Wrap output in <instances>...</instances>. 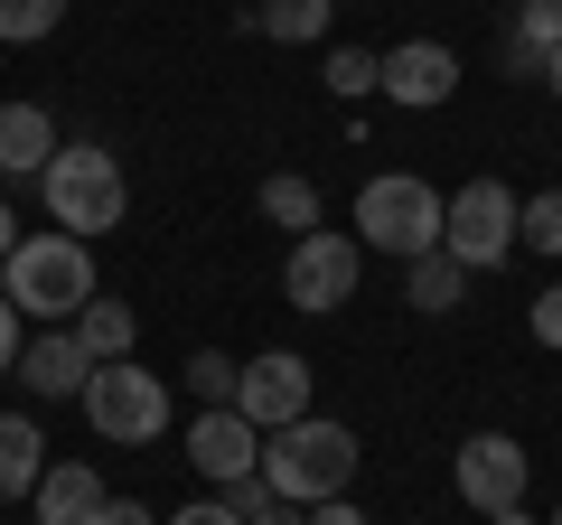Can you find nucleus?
Listing matches in <instances>:
<instances>
[{
  "label": "nucleus",
  "instance_id": "obj_1",
  "mask_svg": "<svg viewBox=\"0 0 562 525\" xmlns=\"http://www.w3.org/2000/svg\"><path fill=\"white\" fill-rule=\"evenodd\" d=\"M357 432L328 423V413H301V423H281L262 432V488H272L281 506H328L357 488Z\"/></svg>",
  "mask_w": 562,
  "mask_h": 525
},
{
  "label": "nucleus",
  "instance_id": "obj_2",
  "mask_svg": "<svg viewBox=\"0 0 562 525\" xmlns=\"http://www.w3.org/2000/svg\"><path fill=\"white\" fill-rule=\"evenodd\" d=\"M0 301L20 320H47V328H76V310L94 301V244L76 235H20V254L0 262Z\"/></svg>",
  "mask_w": 562,
  "mask_h": 525
},
{
  "label": "nucleus",
  "instance_id": "obj_3",
  "mask_svg": "<svg viewBox=\"0 0 562 525\" xmlns=\"http://www.w3.org/2000/svg\"><path fill=\"white\" fill-rule=\"evenodd\" d=\"M38 188H47V225L76 235V244L113 235L132 216V179H122V160L103 142H57V160L38 169Z\"/></svg>",
  "mask_w": 562,
  "mask_h": 525
},
{
  "label": "nucleus",
  "instance_id": "obj_4",
  "mask_svg": "<svg viewBox=\"0 0 562 525\" xmlns=\"http://www.w3.org/2000/svg\"><path fill=\"white\" fill-rule=\"evenodd\" d=\"M441 216H450V198L422 169H375L357 188V244L366 254H394V262L441 254Z\"/></svg>",
  "mask_w": 562,
  "mask_h": 525
},
{
  "label": "nucleus",
  "instance_id": "obj_5",
  "mask_svg": "<svg viewBox=\"0 0 562 525\" xmlns=\"http://www.w3.org/2000/svg\"><path fill=\"white\" fill-rule=\"evenodd\" d=\"M76 404H85V423H94V442L140 450V442L169 432V376H150L140 357H113V366H94V384H85Z\"/></svg>",
  "mask_w": 562,
  "mask_h": 525
},
{
  "label": "nucleus",
  "instance_id": "obj_6",
  "mask_svg": "<svg viewBox=\"0 0 562 525\" xmlns=\"http://www.w3.org/2000/svg\"><path fill=\"white\" fill-rule=\"evenodd\" d=\"M516 188L506 179H469L450 188V216H441V254L460 262V272H497L506 254H516Z\"/></svg>",
  "mask_w": 562,
  "mask_h": 525
},
{
  "label": "nucleus",
  "instance_id": "obj_7",
  "mask_svg": "<svg viewBox=\"0 0 562 525\" xmlns=\"http://www.w3.org/2000/svg\"><path fill=\"white\" fill-rule=\"evenodd\" d=\"M357 272H366V244L338 235V225H319V235H301L281 254V301L310 310V320H328V310L357 301Z\"/></svg>",
  "mask_w": 562,
  "mask_h": 525
},
{
  "label": "nucleus",
  "instance_id": "obj_8",
  "mask_svg": "<svg viewBox=\"0 0 562 525\" xmlns=\"http://www.w3.org/2000/svg\"><path fill=\"white\" fill-rule=\"evenodd\" d=\"M450 479H460V498L479 506V516H506V506H525V479H535V460H525L516 432H469L460 460H450Z\"/></svg>",
  "mask_w": 562,
  "mask_h": 525
},
{
  "label": "nucleus",
  "instance_id": "obj_9",
  "mask_svg": "<svg viewBox=\"0 0 562 525\" xmlns=\"http://www.w3.org/2000/svg\"><path fill=\"white\" fill-rule=\"evenodd\" d=\"M235 413H244L254 432H281V423H301V413H310V357H301V347L244 357V376H235Z\"/></svg>",
  "mask_w": 562,
  "mask_h": 525
},
{
  "label": "nucleus",
  "instance_id": "obj_10",
  "mask_svg": "<svg viewBox=\"0 0 562 525\" xmlns=\"http://www.w3.org/2000/svg\"><path fill=\"white\" fill-rule=\"evenodd\" d=\"M188 469H198L206 488H235V479H254V469H262V432L244 423L235 404H206L198 423H188Z\"/></svg>",
  "mask_w": 562,
  "mask_h": 525
},
{
  "label": "nucleus",
  "instance_id": "obj_11",
  "mask_svg": "<svg viewBox=\"0 0 562 525\" xmlns=\"http://www.w3.org/2000/svg\"><path fill=\"white\" fill-rule=\"evenodd\" d=\"M375 94L403 103V113H431V103L460 94V57H450L441 38H403V47H384V85Z\"/></svg>",
  "mask_w": 562,
  "mask_h": 525
},
{
  "label": "nucleus",
  "instance_id": "obj_12",
  "mask_svg": "<svg viewBox=\"0 0 562 525\" xmlns=\"http://www.w3.org/2000/svg\"><path fill=\"white\" fill-rule=\"evenodd\" d=\"M20 384L29 394H85V384H94V357H85L76 328H47V338L20 347Z\"/></svg>",
  "mask_w": 562,
  "mask_h": 525
},
{
  "label": "nucleus",
  "instance_id": "obj_13",
  "mask_svg": "<svg viewBox=\"0 0 562 525\" xmlns=\"http://www.w3.org/2000/svg\"><path fill=\"white\" fill-rule=\"evenodd\" d=\"M57 160V113L47 103H0V179H38Z\"/></svg>",
  "mask_w": 562,
  "mask_h": 525
},
{
  "label": "nucleus",
  "instance_id": "obj_14",
  "mask_svg": "<svg viewBox=\"0 0 562 525\" xmlns=\"http://www.w3.org/2000/svg\"><path fill=\"white\" fill-rule=\"evenodd\" d=\"M29 506H38V525H103V506H113V498H103V479L85 460H47V479H38V498H29Z\"/></svg>",
  "mask_w": 562,
  "mask_h": 525
},
{
  "label": "nucleus",
  "instance_id": "obj_15",
  "mask_svg": "<svg viewBox=\"0 0 562 525\" xmlns=\"http://www.w3.org/2000/svg\"><path fill=\"white\" fill-rule=\"evenodd\" d=\"M553 47H562V0H516V20H506V76H535L543 85Z\"/></svg>",
  "mask_w": 562,
  "mask_h": 525
},
{
  "label": "nucleus",
  "instance_id": "obj_16",
  "mask_svg": "<svg viewBox=\"0 0 562 525\" xmlns=\"http://www.w3.org/2000/svg\"><path fill=\"white\" fill-rule=\"evenodd\" d=\"M38 479H47V432L29 413H0V506L38 498Z\"/></svg>",
  "mask_w": 562,
  "mask_h": 525
},
{
  "label": "nucleus",
  "instance_id": "obj_17",
  "mask_svg": "<svg viewBox=\"0 0 562 525\" xmlns=\"http://www.w3.org/2000/svg\"><path fill=\"white\" fill-rule=\"evenodd\" d=\"M76 338H85V357H94V366H113V357H132V347H140V320H132V301H103V291H94V301L76 310Z\"/></svg>",
  "mask_w": 562,
  "mask_h": 525
},
{
  "label": "nucleus",
  "instance_id": "obj_18",
  "mask_svg": "<svg viewBox=\"0 0 562 525\" xmlns=\"http://www.w3.org/2000/svg\"><path fill=\"white\" fill-rule=\"evenodd\" d=\"M328 20H338V0H262V10H254V29L281 38V47H319Z\"/></svg>",
  "mask_w": 562,
  "mask_h": 525
},
{
  "label": "nucleus",
  "instance_id": "obj_19",
  "mask_svg": "<svg viewBox=\"0 0 562 525\" xmlns=\"http://www.w3.org/2000/svg\"><path fill=\"white\" fill-rule=\"evenodd\" d=\"M460 291H469V272H460L450 254L403 262V301H413V310H431V320H441V310H460Z\"/></svg>",
  "mask_w": 562,
  "mask_h": 525
},
{
  "label": "nucleus",
  "instance_id": "obj_20",
  "mask_svg": "<svg viewBox=\"0 0 562 525\" xmlns=\"http://www.w3.org/2000/svg\"><path fill=\"white\" fill-rule=\"evenodd\" d=\"M262 216H272V225H291V244H301V235H319V188H310L301 169H272V179H262Z\"/></svg>",
  "mask_w": 562,
  "mask_h": 525
},
{
  "label": "nucleus",
  "instance_id": "obj_21",
  "mask_svg": "<svg viewBox=\"0 0 562 525\" xmlns=\"http://www.w3.org/2000/svg\"><path fill=\"white\" fill-rule=\"evenodd\" d=\"M319 76H328V94L366 103V94L384 85V57H375V47H328V66H319Z\"/></svg>",
  "mask_w": 562,
  "mask_h": 525
},
{
  "label": "nucleus",
  "instance_id": "obj_22",
  "mask_svg": "<svg viewBox=\"0 0 562 525\" xmlns=\"http://www.w3.org/2000/svg\"><path fill=\"white\" fill-rule=\"evenodd\" d=\"M179 376H188V394H198V413H206V404H235V376H244V366L225 357V347H198Z\"/></svg>",
  "mask_w": 562,
  "mask_h": 525
},
{
  "label": "nucleus",
  "instance_id": "obj_23",
  "mask_svg": "<svg viewBox=\"0 0 562 525\" xmlns=\"http://www.w3.org/2000/svg\"><path fill=\"white\" fill-rule=\"evenodd\" d=\"M57 20H66V0H0V38H10V47L57 38Z\"/></svg>",
  "mask_w": 562,
  "mask_h": 525
},
{
  "label": "nucleus",
  "instance_id": "obj_24",
  "mask_svg": "<svg viewBox=\"0 0 562 525\" xmlns=\"http://www.w3.org/2000/svg\"><path fill=\"white\" fill-rule=\"evenodd\" d=\"M516 244H535V254H562V188H543V198L516 206Z\"/></svg>",
  "mask_w": 562,
  "mask_h": 525
},
{
  "label": "nucleus",
  "instance_id": "obj_25",
  "mask_svg": "<svg viewBox=\"0 0 562 525\" xmlns=\"http://www.w3.org/2000/svg\"><path fill=\"white\" fill-rule=\"evenodd\" d=\"M525 328H535V347H562V282H553V291H535Z\"/></svg>",
  "mask_w": 562,
  "mask_h": 525
},
{
  "label": "nucleus",
  "instance_id": "obj_26",
  "mask_svg": "<svg viewBox=\"0 0 562 525\" xmlns=\"http://www.w3.org/2000/svg\"><path fill=\"white\" fill-rule=\"evenodd\" d=\"M20 328H29V320H20V310H10V301H0V376H20V347H29Z\"/></svg>",
  "mask_w": 562,
  "mask_h": 525
},
{
  "label": "nucleus",
  "instance_id": "obj_27",
  "mask_svg": "<svg viewBox=\"0 0 562 525\" xmlns=\"http://www.w3.org/2000/svg\"><path fill=\"white\" fill-rule=\"evenodd\" d=\"M160 525H244V516L225 498H198V506H179V516H160Z\"/></svg>",
  "mask_w": 562,
  "mask_h": 525
},
{
  "label": "nucleus",
  "instance_id": "obj_28",
  "mask_svg": "<svg viewBox=\"0 0 562 525\" xmlns=\"http://www.w3.org/2000/svg\"><path fill=\"white\" fill-rule=\"evenodd\" d=\"M301 525H366L357 498H328V506H301Z\"/></svg>",
  "mask_w": 562,
  "mask_h": 525
},
{
  "label": "nucleus",
  "instance_id": "obj_29",
  "mask_svg": "<svg viewBox=\"0 0 562 525\" xmlns=\"http://www.w3.org/2000/svg\"><path fill=\"white\" fill-rule=\"evenodd\" d=\"M103 525H160V516H150L140 498H113V506H103Z\"/></svg>",
  "mask_w": 562,
  "mask_h": 525
},
{
  "label": "nucleus",
  "instance_id": "obj_30",
  "mask_svg": "<svg viewBox=\"0 0 562 525\" xmlns=\"http://www.w3.org/2000/svg\"><path fill=\"white\" fill-rule=\"evenodd\" d=\"M20 254V216H10V206H0V262Z\"/></svg>",
  "mask_w": 562,
  "mask_h": 525
},
{
  "label": "nucleus",
  "instance_id": "obj_31",
  "mask_svg": "<svg viewBox=\"0 0 562 525\" xmlns=\"http://www.w3.org/2000/svg\"><path fill=\"white\" fill-rule=\"evenodd\" d=\"M254 525H301V506H262V516Z\"/></svg>",
  "mask_w": 562,
  "mask_h": 525
},
{
  "label": "nucleus",
  "instance_id": "obj_32",
  "mask_svg": "<svg viewBox=\"0 0 562 525\" xmlns=\"http://www.w3.org/2000/svg\"><path fill=\"white\" fill-rule=\"evenodd\" d=\"M543 85H553V103H562V47H553V66H543Z\"/></svg>",
  "mask_w": 562,
  "mask_h": 525
},
{
  "label": "nucleus",
  "instance_id": "obj_33",
  "mask_svg": "<svg viewBox=\"0 0 562 525\" xmlns=\"http://www.w3.org/2000/svg\"><path fill=\"white\" fill-rule=\"evenodd\" d=\"M487 525H535V516H525V506H506V516H487Z\"/></svg>",
  "mask_w": 562,
  "mask_h": 525
},
{
  "label": "nucleus",
  "instance_id": "obj_34",
  "mask_svg": "<svg viewBox=\"0 0 562 525\" xmlns=\"http://www.w3.org/2000/svg\"><path fill=\"white\" fill-rule=\"evenodd\" d=\"M543 525H562V506H553V516H543Z\"/></svg>",
  "mask_w": 562,
  "mask_h": 525
}]
</instances>
